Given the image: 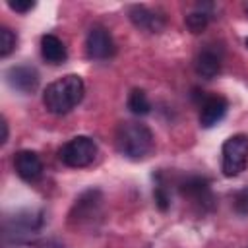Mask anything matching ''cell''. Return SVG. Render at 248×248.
Here are the masks:
<instances>
[{"label":"cell","mask_w":248,"mask_h":248,"mask_svg":"<svg viewBox=\"0 0 248 248\" xmlns=\"http://www.w3.org/2000/svg\"><path fill=\"white\" fill-rule=\"evenodd\" d=\"M116 147L128 159H145L153 151V132L141 122H122L116 130Z\"/></svg>","instance_id":"7a4b0ae2"},{"label":"cell","mask_w":248,"mask_h":248,"mask_svg":"<svg viewBox=\"0 0 248 248\" xmlns=\"http://www.w3.org/2000/svg\"><path fill=\"white\" fill-rule=\"evenodd\" d=\"M16 43H17L16 33H14L10 27H2V29H0V56L6 58V56L16 48Z\"/></svg>","instance_id":"2e32d148"},{"label":"cell","mask_w":248,"mask_h":248,"mask_svg":"<svg viewBox=\"0 0 248 248\" xmlns=\"http://www.w3.org/2000/svg\"><path fill=\"white\" fill-rule=\"evenodd\" d=\"M83 93V79L78 74H66L46 85L43 93V105L52 114H66L81 103Z\"/></svg>","instance_id":"6da1fadb"},{"label":"cell","mask_w":248,"mask_h":248,"mask_svg":"<svg viewBox=\"0 0 248 248\" xmlns=\"http://www.w3.org/2000/svg\"><path fill=\"white\" fill-rule=\"evenodd\" d=\"M8 6H10L14 12L25 14V12H29V10L35 8V2H33V0H8Z\"/></svg>","instance_id":"d6986e66"},{"label":"cell","mask_w":248,"mask_h":248,"mask_svg":"<svg viewBox=\"0 0 248 248\" xmlns=\"http://www.w3.org/2000/svg\"><path fill=\"white\" fill-rule=\"evenodd\" d=\"M128 108H130V112H134L138 116L147 114L151 110V103L147 99V93L143 89H132L128 95Z\"/></svg>","instance_id":"5bb4252c"},{"label":"cell","mask_w":248,"mask_h":248,"mask_svg":"<svg viewBox=\"0 0 248 248\" xmlns=\"http://www.w3.org/2000/svg\"><path fill=\"white\" fill-rule=\"evenodd\" d=\"M246 12H248V4H246Z\"/></svg>","instance_id":"7402d4cb"},{"label":"cell","mask_w":248,"mask_h":248,"mask_svg":"<svg viewBox=\"0 0 248 248\" xmlns=\"http://www.w3.org/2000/svg\"><path fill=\"white\" fill-rule=\"evenodd\" d=\"M180 192L184 196H188L190 200L198 202V203H209L213 198H211V190H209V184L205 178H200V176H190L182 182L180 186Z\"/></svg>","instance_id":"8fae6325"},{"label":"cell","mask_w":248,"mask_h":248,"mask_svg":"<svg viewBox=\"0 0 248 248\" xmlns=\"http://www.w3.org/2000/svg\"><path fill=\"white\" fill-rule=\"evenodd\" d=\"M232 203H234L236 213H240V215H248V186L236 192Z\"/></svg>","instance_id":"e0dca14e"},{"label":"cell","mask_w":248,"mask_h":248,"mask_svg":"<svg viewBox=\"0 0 248 248\" xmlns=\"http://www.w3.org/2000/svg\"><path fill=\"white\" fill-rule=\"evenodd\" d=\"M227 108H229V103L221 95H211L203 99L200 108V124L203 128H213L217 122L223 120V116L227 114Z\"/></svg>","instance_id":"ba28073f"},{"label":"cell","mask_w":248,"mask_h":248,"mask_svg":"<svg viewBox=\"0 0 248 248\" xmlns=\"http://www.w3.org/2000/svg\"><path fill=\"white\" fill-rule=\"evenodd\" d=\"M60 161L72 169H83L97 157V143L89 136H76L66 141L58 151Z\"/></svg>","instance_id":"277c9868"},{"label":"cell","mask_w":248,"mask_h":248,"mask_svg":"<svg viewBox=\"0 0 248 248\" xmlns=\"http://www.w3.org/2000/svg\"><path fill=\"white\" fill-rule=\"evenodd\" d=\"M196 72H198V76H202L205 79L215 78L221 72V58L209 48L202 50L196 58Z\"/></svg>","instance_id":"7c38bea8"},{"label":"cell","mask_w":248,"mask_h":248,"mask_svg":"<svg viewBox=\"0 0 248 248\" xmlns=\"http://www.w3.org/2000/svg\"><path fill=\"white\" fill-rule=\"evenodd\" d=\"M130 19L136 27L143 29V31H149V33H161L163 27H165V19L163 16H157L155 12H151L149 8L145 6H132L130 8Z\"/></svg>","instance_id":"9c48e42d"},{"label":"cell","mask_w":248,"mask_h":248,"mask_svg":"<svg viewBox=\"0 0 248 248\" xmlns=\"http://www.w3.org/2000/svg\"><path fill=\"white\" fill-rule=\"evenodd\" d=\"M41 54L48 64H62L68 58V50L64 43L52 33L41 37Z\"/></svg>","instance_id":"30bf717a"},{"label":"cell","mask_w":248,"mask_h":248,"mask_svg":"<svg viewBox=\"0 0 248 248\" xmlns=\"http://www.w3.org/2000/svg\"><path fill=\"white\" fill-rule=\"evenodd\" d=\"M244 43H246V46H248V37H246V41H244Z\"/></svg>","instance_id":"44dd1931"},{"label":"cell","mask_w":248,"mask_h":248,"mask_svg":"<svg viewBox=\"0 0 248 248\" xmlns=\"http://www.w3.org/2000/svg\"><path fill=\"white\" fill-rule=\"evenodd\" d=\"M184 21H186V27L190 29V33L198 35V33H202V31L207 27V23H209V14L203 12V10H196V12L188 14Z\"/></svg>","instance_id":"9a60e30c"},{"label":"cell","mask_w":248,"mask_h":248,"mask_svg":"<svg viewBox=\"0 0 248 248\" xmlns=\"http://www.w3.org/2000/svg\"><path fill=\"white\" fill-rule=\"evenodd\" d=\"M99 196H101V194H99L97 190L85 192V194L76 202V205H74V213H72V215L78 213V217H74V219H78V221L91 219V217L95 215V207H97L99 202H101V200H95V198H99Z\"/></svg>","instance_id":"4fadbf2b"},{"label":"cell","mask_w":248,"mask_h":248,"mask_svg":"<svg viewBox=\"0 0 248 248\" xmlns=\"http://www.w3.org/2000/svg\"><path fill=\"white\" fill-rule=\"evenodd\" d=\"M248 163V136L234 134L225 140L221 149V170L225 176H238Z\"/></svg>","instance_id":"3957f363"},{"label":"cell","mask_w":248,"mask_h":248,"mask_svg":"<svg viewBox=\"0 0 248 248\" xmlns=\"http://www.w3.org/2000/svg\"><path fill=\"white\" fill-rule=\"evenodd\" d=\"M116 46L112 41V35L108 33V29L95 25L89 29L87 37H85V52L91 60H107L114 54Z\"/></svg>","instance_id":"5b68a950"},{"label":"cell","mask_w":248,"mask_h":248,"mask_svg":"<svg viewBox=\"0 0 248 248\" xmlns=\"http://www.w3.org/2000/svg\"><path fill=\"white\" fill-rule=\"evenodd\" d=\"M6 140H8V122H6V118H2V143H6Z\"/></svg>","instance_id":"ffe728a7"},{"label":"cell","mask_w":248,"mask_h":248,"mask_svg":"<svg viewBox=\"0 0 248 248\" xmlns=\"http://www.w3.org/2000/svg\"><path fill=\"white\" fill-rule=\"evenodd\" d=\"M155 203H157V207L161 209V211H167L169 209V205H170V198H169V194H167V190L163 188V186H159L157 190H155Z\"/></svg>","instance_id":"ac0fdd59"},{"label":"cell","mask_w":248,"mask_h":248,"mask_svg":"<svg viewBox=\"0 0 248 248\" xmlns=\"http://www.w3.org/2000/svg\"><path fill=\"white\" fill-rule=\"evenodd\" d=\"M6 78H8V83L19 93H31L39 85V74L31 66H12Z\"/></svg>","instance_id":"52a82bcc"},{"label":"cell","mask_w":248,"mask_h":248,"mask_svg":"<svg viewBox=\"0 0 248 248\" xmlns=\"http://www.w3.org/2000/svg\"><path fill=\"white\" fill-rule=\"evenodd\" d=\"M14 167H16V172L19 174V178L25 180V182H35L43 174V161H41V157L35 151H29V149H23V151L16 153Z\"/></svg>","instance_id":"8992f818"}]
</instances>
